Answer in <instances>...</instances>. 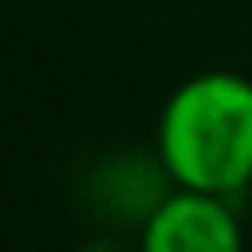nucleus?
<instances>
[{
	"instance_id": "1",
	"label": "nucleus",
	"mask_w": 252,
	"mask_h": 252,
	"mask_svg": "<svg viewBox=\"0 0 252 252\" xmlns=\"http://www.w3.org/2000/svg\"><path fill=\"white\" fill-rule=\"evenodd\" d=\"M155 159L173 186L235 199L252 186V80L199 71L182 80L155 128Z\"/></svg>"
},
{
	"instance_id": "2",
	"label": "nucleus",
	"mask_w": 252,
	"mask_h": 252,
	"mask_svg": "<svg viewBox=\"0 0 252 252\" xmlns=\"http://www.w3.org/2000/svg\"><path fill=\"white\" fill-rule=\"evenodd\" d=\"M137 252H244V226L226 195L177 186L142 217Z\"/></svg>"
}]
</instances>
